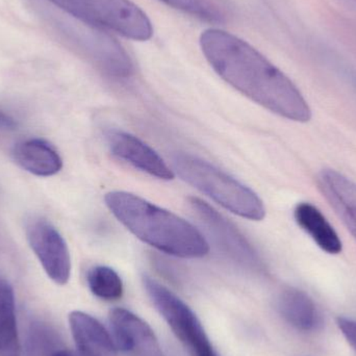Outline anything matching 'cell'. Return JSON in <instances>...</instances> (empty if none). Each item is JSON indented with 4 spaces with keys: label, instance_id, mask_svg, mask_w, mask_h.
<instances>
[{
    "label": "cell",
    "instance_id": "obj_1",
    "mask_svg": "<svg viewBox=\"0 0 356 356\" xmlns=\"http://www.w3.org/2000/svg\"><path fill=\"white\" fill-rule=\"evenodd\" d=\"M199 44L215 72L243 95L289 120H311V108L296 85L248 42L211 27L201 33Z\"/></svg>",
    "mask_w": 356,
    "mask_h": 356
},
{
    "label": "cell",
    "instance_id": "obj_2",
    "mask_svg": "<svg viewBox=\"0 0 356 356\" xmlns=\"http://www.w3.org/2000/svg\"><path fill=\"white\" fill-rule=\"evenodd\" d=\"M104 200L131 234L158 250L182 259H200L209 253L202 234L179 216L123 191L108 193Z\"/></svg>",
    "mask_w": 356,
    "mask_h": 356
},
{
    "label": "cell",
    "instance_id": "obj_3",
    "mask_svg": "<svg viewBox=\"0 0 356 356\" xmlns=\"http://www.w3.org/2000/svg\"><path fill=\"white\" fill-rule=\"evenodd\" d=\"M172 165L184 181L224 209L253 221H261L265 218L263 201L251 188L209 163L190 154H181L173 158Z\"/></svg>",
    "mask_w": 356,
    "mask_h": 356
},
{
    "label": "cell",
    "instance_id": "obj_4",
    "mask_svg": "<svg viewBox=\"0 0 356 356\" xmlns=\"http://www.w3.org/2000/svg\"><path fill=\"white\" fill-rule=\"evenodd\" d=\"M79 22L133 41L154 37L152 20L131 0H48Z\"/></svg>",
    "mask_w": 356,
    "mask_h": 356
},
{
    "label": "cell",
    "instance_id": "obj_5",
    "mask_svg": "<svg viewBox=\"0 0 356 356\" xmlns=\"http://www.w3.org/2000/svg\"><path fill=\"white\" fill-rule=\"evenodd\" d=\"M143 284L154 307L191 355H217L203 330L202 324L179 297L149 276L143 278Z\"/></svg>",
    "mask_w": 356,
    "mask_h": 356
},
{
    "label": "cell",
    "instance_id": "obj_6",
    "mask_svg": "<svg viewBox=\"0 0 356 356\" xmlns=\"http://www.w3.org/2000/svg\"><path fill=\"white\" fill-rule=\"evenodd\" d=\"M188 204L218 248L230 259L251 270L263 269V261L254 247L229 220L201 199L192 197Z\"/></svg>",
    "mask_w": 356,
    "mask_h": 356
},
{
    "label": "cell",
    "instance_id": "obj_7",
    "mask_svg": "<svg viewBox=\"0 0 356 356\" xmlns=\"http://www.w3.org/2000/svg\"><path fill=\"white\" fill-rule=\"evenodd\" d=\"M27 240L48 277L64 286L71 274L68 246L60 232L49 222L35 219L26 227Z\"/></svg>",
    "mask_w": 356,
    "mask_h": 356
},
{
    "label": "cell",
    "instance_id": "obj_8",
    "mask_svg": "<svg viewBox=\"0 0 356 356\" xmlns=\"http://www.w3.org/2000/svg\"><path fill=\"white\" fill-rule=\"evenodd\" d=\"M117 346L127 356H166L150 326L131 312L115 309L110 314Z\"/></svg>",
    "mask_w": 356,
    "mask_h": 356
},
{
    "label": "cell",
    "instance_id": "obj_9",
    "mask_svg": "<svg viewBox=\"0 0 356 356\" xmlns=\"http://www.w3.org/2000/svg\"><path fill=\"white\" fill-rule=\"evenodd\" d=\"M111 152L117 158L159 179L170 180L175 173L152 147L131 134L108 131L106 135Z\"/></svg>",
    "mask_w": 356,
    "mask_h": 356
},
{
    "label": "cell",
    "instance_id": "obj_10",
    "mask_svg": "<svg viewBox=\"0 0 356 356\" xmlns=\"http://www.w3.org/2000/svg\"><path fill=\"white\" fill-rule=\"evenodd\" d=\"M318 188L356 240V184L332 169L317 177Z\"/></svg>",
    "mask_w": 356,
    "mask_h": 356
},
{
    "label": "cell",
    "instance_id": "obj_11",
    "mask_svg": "<svg viewBox=\"0 0 356 356\" xmlns=\"http://www.w3.org/2000/svg\"><path fill=\"white\" fill-rule=\"evenodd\" d=\"M69 323L81 356H118L110 334L95 318L83 312H73Z\"/></svg>",
    "mask_w": 356,
    "mask_h": 356
},
{
    "label": "cell",
    "instance_id": "obj_12",
    "mask_svg": "<svg viewBox=\"0 0 356 356\" xmlns=\"http://www.w3.org/2000/svg\"><path fill=\"white\" fill-rule=\"evenodd\" d=\"M13 156L19 166L35 177H52L63 168L60 154L45 140L31 139L21 142L15 146Z\"/></svg>",
    "mask_w": 356,
    "mask_h": 356
},
{
    "label": "cell",
    "instance_id": "obj_13",
    "mask_svg": "<svg viewBox=\"0 0 356 356\" xmlns=\"http://www.w3.org/2000/svg\"><path fill=\"white\" fill-rule=\"evenodd\" d=\"M277 309L291 326L300 332H314L321 325V316L313 299L298 289L282 291L278 296Z\"/></svg>",
    "mask_w": 356,
    "mask_h": 356
},
{
    "label": "cell",
    "instance_id": "obj_14",
    "mask_svg": "<svg viewBox=\"0 0 356 356\" xmlns=\"http://www.w3.org/2000/svg\"><path fill=\"white\" fill-rule=\"evenodd\" d=\"M295 221L314 242L330 254L342 252L343 244L332 224L318 207L309 202L298 203L294 209Z\"/></svg>",
    "mask_w": 356,
    "mask_h": 356
},
{
    "label": "cell",
    "instance_id": "obj_15",
    "mask_svg": "<svg viewBox=\"0 0 356 356\" xmlns=\"http://www.w3.org/2000/svg\"><path fill=\"white\" fill-rule=\"evenodd\" d=\"M0 356H21L14 290L0 278Z\"/></svg>",
    "mask_w": 356,
    "mask_h": 356
},
{
    "label": "cell",
    "instance_id": "obj_16",
    "mask_svg": "<svg viewBox=\"0 0 356 356\" xmlns=\"http://www.w3.org/2000/svg\"><path fill=\"white\" fill-rule=\"evenodd\" d=\"M88 286L98 298L118 300L123 295V282L115 270L106 266H96L87 275Z\"/></svg>",
    "mask_w": 356,
    "mask_h": 356
},
{
    "label": "cell",
    "instance_id": "obj_17",
    "mask_svg": "<svg viewBox=\"0 0 356 356\" xmlns=\"http://www.w3.org/2000/svg\"><path fill=\"white\" fill-rule=\"evenodd\" d=\"M170 8L213 24L224 22V14L211 0H159Z\"/></svg>",
    "mask_w": 356,
    "mask_h": 356
},
{
    "label": "cell",
    "instance_id": "obj_18",
    "mask_svg": "<svg viewBox=\"0 0 356 356\" xmlns=\"http://www.w3.org/2000/svg\"><path fill=\"white\" fill-rule=\"evenodd\" d=\"M338 326L349 344L356 351V321L348 318H339Z\"/></svg>",
    "mask_w": 356,
    "mask_h": 356
},
{
    "label": "cell",
    "instance_id": "obj_19",
    "mask_svg": "<svg viewBox=\"0 0 356 356\" xmlns=\"http://www.w3.org/2000/svg\"><path fill=\"white\" fill-rule=\"evenodd\" d=\"M17 129V122L12 116L0 110V131H10Z\"/></svg>",
    "mask_w": 356,
    "mask_h": 356
},
{
    "label": "cell",
    "instance_id": "obj_20",
    "mask_svg": "<svg viewBox=\"0 0 356 356\" xmlns=\"http://www.w3.org/2000/svg\"><path fill=\"white\" fill-rule=\"evenodd\" d=\"M50 356H79L77 355L76 353H73V351L66 350V349H63V350L56 351V353H52Z\"/></svg>",
    "mask_w": 356,
    "mask_h": 356
},
{
    "label": "cell",
    "instance_id": "obj_21",
    "mask_svg": "<svg viewBox=\"0 0 356 356\" xmlns=\"http://www.w3.org/2000/svg\"><path fill=\"white\" fill-rule=\"evenodd\" d=\"M351 1L355 2L356 3V0H351Z\"/></svg>",
    "mask_w": 356,
    "mask_h": 356
},
{
    "label": "cell",
    "instance_id": "obj_22",
    "mask_svg": "<svg viewBox=\"0 0 356 356\" xmlns=\"http://www.w3.org/2000/svg\"><path fill=\"white\" fill-rule=\"evenodd\" d=\"M213 356H218V355H213Z\"/></svg>",
    "mask_w": 356,
    "mask_h": 356
}]
</instances>
